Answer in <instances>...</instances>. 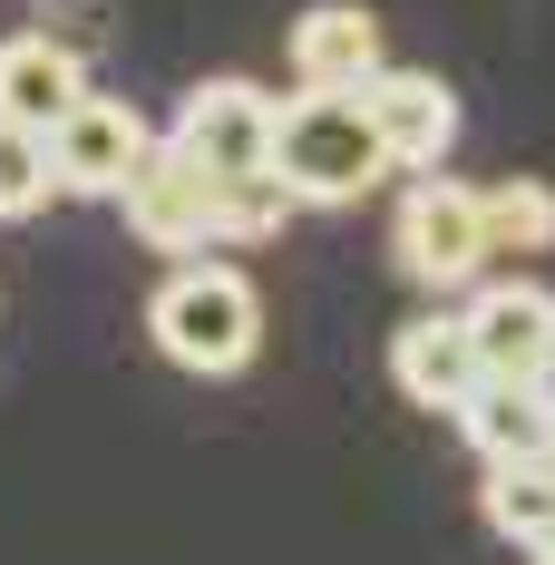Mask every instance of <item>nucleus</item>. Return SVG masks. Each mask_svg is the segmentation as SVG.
Wrapping results in <instances>:
<instances>
[{"mask_svg": "<svg viewBox=\"0 0 555 565\" xmlns=\"http://www.w3.org/2000/svg\"><path fill=\"white\" fill-rule=\"evenodd\" d=\"M117 205H127V234H137L147 254L185 264V254H224V244H264V234H282V215H292L302 195L282 185V167L274 175H215V167H195V157L167 137Z\"/></svg>", "mask_w": 555, "mask_h": 565, "instance_id": "obj_1", "label": "nucleus"}, {"mask_svg": "<svg viewBox=\"0 0 555 565\" xmlns=\"http://www.w3.org/2000/svg\"><path fill=\"white\" fill-rule=\"evenodd\" d=\"M157 147H167V127H147V117L127 108V98H108V88H88V98L50 127V157H58V185H68V195H127Z\"/></svg>", "mask_w": 555, "mask_h": 565, "instance_id": "obj_6", "label": "nucleus"}, {"mask_svg": "<svg viewBox=\"0 0 555 565\" xmlns=\"http://www.w3.org/2000/svg\"><path fill=\"white\" fill-rule=\"evenodd\" d=\"M78 98H88V58L68 50L58 30H20V40H0V117H20V127H58Z\"/></svg>", "mask_w": 555, "mask_h": 565, "instance_id": "obj_11", "label": "nucleus"}, {"mask_svg": "<svg viewBox=\"0 0 555 565\" xmlns=\"http://www.w3.org/2000/svg\"><path fill=\"white\" fill-rule=\"evenodd\" d=\"M389 381L419 399V409H468V391L488 381V351H478V332H468V312H419V322H399V341H389Z\"/></svg>", "mask_w": 555, "mask_h": 565, "instance_id": "obj_8", "label": "nucleus"}, {"mask_svg": "<svg viewBox=\"0 0 555 565\" xmlns=\"http://www.w3.org/2000/svg\"><path fill=\"white\" fill-rule=\"evenodd\" d=\"M147 341L167 351L175 371H195V381H234L264 351V302H254V282L234 274L224 254H185L157 282V302H147Z\"/></svg>", "mask_w": 555, "mask_h": 565, "instance_id": "obj_3", "label": "nucleus"}, {"mask_svg": "<svg viewBox=\"0 0 555 565\" xmlns=\"http://www.w3.org/2000/svg\"><path fill=\"white\" fill-rule=\"evenodd\" d=\"M526 565H555V536H546V546H536V556H526Z\"/></svg>", "mask_w": 555, "mask_h": 565, "instance_id": "obj_16", "label": "nucleus"}, {"mask_svg": "<svg viewBox=\"0 0 555 565\" xmlns=\"http://www.w3.org/2000/svg\"><path fill=\"white\" fill-rule=\"evenodd\" d=\"M488 234H498V254H555V185H536V175H506V185H488Z\"/></svg>", "mask_w": 555, "mask_h": 565, "instance_id": "obj_15", "label": "nucleus"}, {"mask_svg": "<svg viewBox=\"0 0 555 565\" xmlns=\"http://www.w3.org/2000/svg\"><path fill=\"white\" fill-rule=\"evenodd\" d=\"M468 332H478L498 381H555V292L546 282H526V274L478 282L468 292Z\"/></svg>", "mask_w": 555, "mask_h": 565, "instance_id": "obj_7", "label": "nucleus"}, {"mask_svg": "<svg viewBox=\"0 0 555 565\" xmlns=\"http://www.w3.org/2000/svg\"><path fill=\"white\" fill-rule=\"evenodd\" d=\"M478 508L498 526L506 546H546L555 536V458H488V488H478Z\"/></svg>", "mask_w": 555, "mask_h": 565, "instance_id": "obj_13", "label": "nucleus"}, {"mask_svg": "<svg viewBox=\"0 0 555 565\" xmlns=\"http://www.w3.org/2000/svg\"><path fill=\"white\" fill-rule=\"evenodd\" d=\"M381 68V20L361 0H312L292 20V88H371Z\"/></svg>", "mask_w": 555, "mask_h": 565, "instance_id": "obj_10", "label": "nucleus"}, {"mask_svg": "<svg viewBox=\"0 0 555 565\" xmlns=\"http://www.w3.org/2000/svg\"><path fill=\"white\" fill-rule=\"evenodd\" d=\"M50 195H58V157H50V127H20V117H0V225L40 215Z\"/></svg>", "mask_w": 555, "mask_h": 565, "instance_id": "obj_14", "label": "nucleus"}, {"mask_svg": "<svg viewBox=\"0 0 555 565\" xmlns=\"http://www.w3.org/2000/svg\"><path fill=\"white\" fill-rule=\"evenodd\" d=\"M274 117H282V98L254 88V78H195L185 108L167 117V137L215 175H274Z\"/></svg>", "mask_w": 555, "mask_h": 565, "instance_id": "obj_5", "label": "nucleus"}, {"mask_svg": "<svg viewBox=\"0 0 555 565\" xmlns=\"http://www.w3.org/2000/svg\"><path fill=\"white\" fill-rule=\"evenodd\" d=\"M468 449L478 458H555V381H478L458 409Z\"/></svg>", "mask_w": 555, "mask_h": 565, "instance_id": "obj_12", "label": "nucleus"}, {"mask_svg": "<svg viewBox=\"0 0 555 565\" xmlns=\"http://www.w3.org/2000/svg\"><path fill=\"white\" fill-rule=\"evenodd\" d=\"M389 254H399V274L419 282V292H468V282L498 264V234H488V185H468V175H409V195H399V225H389Z\"/></svg>", "mask_w": 555, "mask_h": 565, "instance_id": "obj_4", "label": "nucleus"}, {"mask_svg": "<svg viewBox=\"0 0 555 565\" xmlns=\"http://www.w3.org/2000/svg\"><path fill=\"white\" fill-rule=\"evenodd\" d=\"M274 167L302 205H361L399 175V157L371 117V88H292L274 117Z\"/></svg>", "mask_w": 555, "mask_h": 565, "instance_id": "obj_2", "label": "nucleus"}, {"mask_svg": "<svg viewBox=\"0 0 555 565\" xmlns=\"http://www.w3.org/2000/svg\"><path fill=\"white\" fill-rule=\"evenodd\" d=\"M371 117H381L399 175L448 167V147H458V98H448V78H429V68H381L371 78Z\"/></svg>", "mask_w": 555, "mask_h": 565, "instance_id": "obj_9", "label": "nucleus"}]
</instances>
